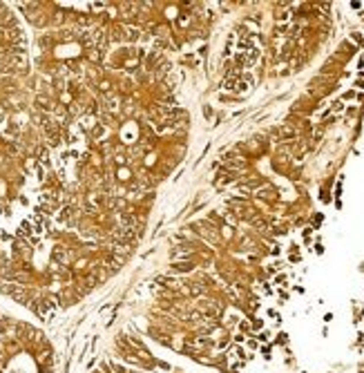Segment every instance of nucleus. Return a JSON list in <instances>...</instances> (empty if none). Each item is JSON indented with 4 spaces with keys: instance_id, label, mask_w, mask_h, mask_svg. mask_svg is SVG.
<instances>
[{
    "instance_id": "obj_11",
    "label": "nucleus",
    "mask_w": 364,
    "mask_h": 373,
    "mask_svg": "<svg viewBox=\"0 0 364 373\" xmlns=\"http://www.w3.org/2000/svg\"><path fill=\"white\" fill-rule=\"evenodd\" d=\"M362 373H364V371H362Z\"/></svg>"
},
{
    "instance_id": "obj_2",
    "label": "nucleus",
    "mask_w": 364,
    "mask_h": 373,
    "mask_svg": "<svg viewBox=\"0 0 364 373\" xmlns=\"http://www.w3.org/2000/svg\"><path fill=\"white\" fill-rule=\"evenodd\" d=\"M141 29L136 25H125V43H138L141 40Z\"/></svg>"
},
{
    "instance_id": "obj_4",
    "label": "nucleus",
    "mask_w": 364,
    "mask_h": 373,
    "mask_svg": "<svg viewBox=\"0 0 364 373\" xmlns=\"http://www.w3.org/2000/svg\"><path fill=\"white\" fill-rule=\"evenodd\" d=\"M246 346L250 348V351H255V348H257L259 344H257V340H248V342H246Z\"/></svg>"
},
{
    "instance_id": "obj_1",
    "label": "nucleus",
    "mask_w": 364,
    "mask_h": 373,
    "mask_svg": "<svg viewBox=\"0 0 364 373\" xmlns=\"http://www.w3.org/2000/svg\"><path fill=\"white\" fill-rule=\"evenodd\" d=\"M195 266L197 264L192 259H186V261H172L170 268H172L174 273H192V270H195Z\"/></svg>"
},
{
    "instance_id": "obj_3",
    "label": "nucleus",
    "mask_w": 364,
    "mask_h": 373,
    "mask_svg": "<svg viewBox=\"0 0 364 373\" xmlns=\"http://www.w3.org/2000/svg\"><path fill=\"white\" fill-rule=\"evenodd\" d=\"M239 331H241V333H248V331H250V324L248 322H239Z\"/></svg>"
},
{
    "instance_id": "obj_10",
    "label": "nucleus",
    "mask_w": 364,
    "mask_h": 373,
    "mask_svg": "<svg viewBox=\"0 0 364 373\" xmlns=\"http://www.w3.org/2000/svg\"><path fill=\"white\" fill-rule=\"evenodd\" d=\"M322 219H324L322 215H315V217H313V223H315V226H320V223H322Z\"/></svg>"
},
{
    "instance_id": "obj_5",
    "label": "nucleus",
    "mask_w": 364,
    "mask_h": 373,
    "mask_svg": "<svg viewBox=\"0 0 364 373\" xmlns=\"http://www.w3.org/2000/svg\"><path fill=\"white\" fill-rule=\"evenodd\" d=\"M270 348H273V346H270V344H268V346H264V348H261V353H264V358H266V360H270Z\"/></svg>"
},
{
    "instance_id": "obj_7",
    "label": "nucleus",
    "mask_w": 364,
    "mask_h": 373,
    "mask_svg": "<svg viewBox=\"0 0 364 373\" xmlns=\"http://www.w3.org/2000/svg\"><path fill=\"white\" fill-rule=\"evenodd\" d=\"M261 326H264L261 320H255V322H252V329H255V331H261Z\"/></svg>"
},
{
    "instance_id": "obj_6",
    "label": "nucleus",
    "mask_w": 364,
    "mask_h": 373,
    "mask_svg": "<svg viewBox=\"0 0 364 373\" xmlns=\"http://www.w3.org/2000/svg\"><path fill=\"white\" fill-rule=\"evenodd\" d=\"M112 369H114V373H127L125 367H121V364H112Z\"/></svg>"
},
{
    "instance_id": "obj_8",
    "label": "nucleus",
    "mask_w": 364,
    "mask_h": 373,
    "mask_svg": "<svg viewBox=\"0 0 364 373\" xmlns=\"http://www.w3.org/2000/svg\"><path fill=\"white\" fill-rule=\"evenodd\" d=\"M284 342H288V335H286V333H282V335L277 337V344H284Z\"/></svg>"
},
{
    "instance_id": "obj_9",
    "label": "nucleus",
    "mask_w": 364,
    "mask_h": 373,
    "mask_svg": "<svg viewBox=\"0 0 364 373\" xmlns=\"http://www.w3.org/2000/svg\"><path fill=\"white\" fill-rule=\"evenodd\" d=\"M203 116H206V119H212V110H210V107H203Z\"/></svg>"
}]
</instances>
